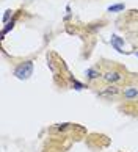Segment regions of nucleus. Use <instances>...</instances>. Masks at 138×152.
Segmentation results:
<instances>
[{"instance_id":"nucleus-1","label":"nucleus","mask_w":138,"mask_h":152,"mask_svg":"<svg viewBox=\"0 0 138 152\" xmlns=\"http://www.w3.org/2000/svg\"><path fill=\"white\" fill-rule=\"evenodd\" d=\"M33 61L32 60H28V61H24V63H21L19 66H16V69H14V77L16 78H19V80H28L32 75H33Z\"/></svg>"},{"instance_id":"nucleus-2","label":"nucleus","mask_w":138,"mask_h":152,"mask_svg":"<svg viewBox=\"0 0 138 152\" xmlns=\"http://www.w3.org/2000/svg\"><path fill=\"white\" fill-rule=\"evenodd\" d=\"M102 78L107 83H118L119 80H123V74L118 71H107L105 74H102Z\"/></svg>"},{"instance_id":"nucleus-3","label":"nucleus","mask_w":138,"mask_h":152,"mask_svg":"<svg viewBox=\"0 0 138 152\" xmlns=\"http://www.w3.org/2000/svg\"><path fill=\"white\" fill-rule=\"evenodd\" d=\"M121 93L119 86H116L115 83H110L107 88H104L102 91H99V96H102V97H113V96H118Z\"/></svg>"},{"instance_id":"nucleus-4","label":"nucleus","mask_w":138,"mask_h":152,"mask_svg":"<svg viewBox=\"0 0 138 152\" xmlns=\"http://www.w3.org/2000/svg\"><path fill=\"white\" fill-rule=\"evenodd\" d=\"M110 44H112V47L116 50L118 53H124V50H123V47H124V38H121V36H118V35H112V39H110Z\"/></svg>"},{"instance_id":"nucleus-5","label":"nucleus","mask_w":138,"mask_h":152,"mask_svg":"<svg viewBox=\"0 0 138 152\" xmlns=\"http://www.w3.org/2000/svg\"><path fill=\"white\" fill-rule=\"evenodd\" d=\"M85 77H86V80H88V82H94L99 77H102V74L97 69H94V67H88V69L85 71Z\"/></svg>"},{"instance_id":"nucleus-6","label":"nucleus","mask_w":138,"mask_h":152,"mask_svg":"<svg viewBox=\"0 0 138 152\" xmlns=\"http://www.w3.org/2000/svg\"><path fill=\"white\" fill-rule=\"evenodd\" d=\"M123 97L126 100H134L138 97V89L134 88V86H129V88H126L124 89V93H123Z\"/></svg>"},{"instance_id":"nucleus-7","label":"nucleus","mask_w":138,"mask_h":152,"mask_svg":"<svg viewBox=\"0 0 138 152\" xmlns=\"http://www.w3.org/2000/svg\"><path fill=\"white\" fill-rule=\"evenodd\" d=\"M126 10V5L124 3H115V5H110V7L107 8L108 13H121V11Z\"/></svg>"},{"instance_id":"nucleus-8","label":"nucleus","mask_w":138,"mask_h":152,"mask_svg":"<svg viewBox=\"0 0 138 152\" xmlns=\"http://www.w3.org/2000/svg\"><path fill=\"white\" fill-rule=\"evenodd\" d=\"M14 24H16V18H13L10 22H7V24H3V25H5L3 28H2V36H3V38L7 36V33H8L10 30H13V28H14Z\"/></svg>"},{"instance_id":"nucleus-9","label":"nucleus","mask_w":138,"mask_h":152,"mask_svg":"<svg viewBox=\"0 0 138 152\" xmlns=\"http://www.w3.org/2000/svg\"><path fill=\"white\" fill-rule=\"evenodd\" d=\"M71 86L76 89V91H82V89L85 88V85L82 82H79L77 78H74V77H71Z\"/></svg>"},{"instance_id":"nucleus-10","label":"nucleus","mask_w":138,"mask_h":152,"mask_svg":"<svg viewBox=\"0 0 138 152\" xmlns=\"http://www.w3.org/2000/svg\"><path fill=\"white\" fill-rule=\"evenodd\" d=\"M11 16H13V10H7V11H5V14H3V18H2V22H3V24L10 22Z\"/></svg>"},{"instance_id":"nucleus-11","label":"nucleus","mask_w":138,"mask_h":152,"mask_svg":"<svg viewBox=\"0 0 138 152\" xmlns=\"http://www.w3.org/2000/svg\"><path fill=\"white\" fill-rule=\"evenodd\" d=\"M71 126L69 122H63V124H57V130H66V129Z\"/></svg>"},{"instance_id":"nucleus-12","label":"nucleus","mask_w":138,"mask_h":152,"mask_svg":"<svg viewBox=\"0 0 138 152\" xmlns=\"http://www.w3.org/2000/svg\"><path fill=\"white\" fill-rule=\"evenodd\" d=\"M69 19H71V7L68 5V7H66V16H65V20H69Z\"/></svg>"},{"instance_id":"nucleus-13","label":"nucleus","mask_w":138,"mask_h":152,"mask_svg":"<svg viewBox=\"0 0 138 152\" xmlns=\"http://www.w3.org/2000/svg\"><path fill=\"white\" fill-rule=\"evenodd\" d=\"M135 55H137V57H138V52H137V53H135Z\"/></svg>"}]
</instances>
